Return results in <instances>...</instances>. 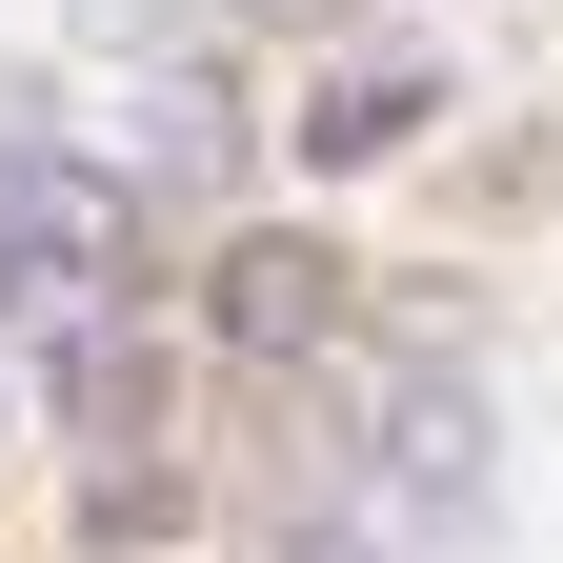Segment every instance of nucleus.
<instances>
[{
    "label": "nucleus",
    "instance_id": "1",
    "mask_svg": "<svg viewBox=\"0 0 563 563\" xmlns=\"http://www.w3.org/2000/svg\"><path fill=\"white\" fill-rule=\"evenodd\" d=\"M342 302H363V262L302 242V222H242L222 262H201V342H222L242 383H302L322 342H342Z\"/></svg>",
    "mask_w": 563,
    "mask_h": 563
},
{
    "label": "nucleus",
    "instance_id": "2",
    "mask_svg": "<svg viewBox=\"0 0 563 563\" xmlns=\"http://www.w3.org/2000/svg\"><path fill=\"white\" fill-rule=\"evenodd\" d=\"M0 222L41 242V282H101V302L162 282V201L101 181V162H60V141H0Z\"/></svg>",
    "mask_w": 563,
    "mask_h": 563
},
{
    "label": "nucleus",
    "instance_id": "3",
    "mask_svg": "<svg viewBox=\"0 0 563 563\" xmlns=\"http://www.w3.org/2000/svg\"><path fill=\"white\" fill-rule=\"evenodd\" d=\"M41 402H60V443H81V463L181 443V342L141 322V302H101V322H60V342H41Z\"/></svg>",
    "mask_w": 563,
    "mask_h": 563
},
{
    "label": "nucleus",
    "instance_id": "4",
    "mask_svg": "<svg viewBox=\"0 0 563 563\" xmlns=\"http://www.w3.org/2000/svg\"><path fill=\"white\" fill-rule=\"evenodd\" d=\"M422 121H443V60H422V41H322V60H302V101H282V141H302L322 181L402 162Z\"/></svg>",
    "mask_w": 563,
    "mask_h": 563
},
{
    "label": "nucleus",
    "instance_id": "5",
    "mask_svg": "<svg viewBox=\"0 0 563 563\" xmlns=\"http://www.w3.org/2000/svg\"><path fill=\"white\" fill-rule=\"evenodd\" d=\"M121 181H141V201H222V181H242V81H222L201 41H181V60H141V121H121Z\"/></svg>",
    "mask_w": 563,
    "mask_h": 563
},
{
    "label": "nucleus",
    "instance_id": "6",
    "mask_svg": "<svg viewBox=\"0 0 563 563\" xmlns=\"http://www.w3.org/2000/svg\"><path fill=\"white\" fill-rule=\"evenodd\" d=\"M181 523H201V463H162V443L81 463V563H141V543H181Z\"/></svg>",
    "mask_w": 563,
    "mask_h": 563
},
{
    "label": "nucleus",
    "instance_id": "7",
    "mask_svg": "<svg viewBox=\"0 0 563 563\" xmlns=\"http://www.w3.org/2000/svg\"><path fill=\"white\" fill-rule=\"evenodd\" d=\"M81 41H121V60H181V41H201V0H81Z\"/></svg>",
    "mask_w": 563,
    "mask_h": 563
},
{
    "label": "nucleus",
    "instance_id": "8",
    "mask_svg": "<svg viewBox=\"0 0 563 563\" xmlns=\"http://www.w3.org/2000/svg\"><path fill=\"white\" fill-rule=\"evenodd\" d=\"M21 302H41V242H21V222H0V322H21Z\"/></svg>",
    "mask_w": 563,
    "mask_h": 563
}]
</instances>
